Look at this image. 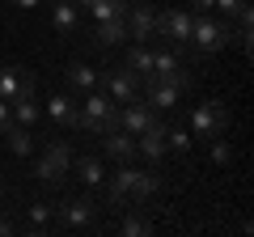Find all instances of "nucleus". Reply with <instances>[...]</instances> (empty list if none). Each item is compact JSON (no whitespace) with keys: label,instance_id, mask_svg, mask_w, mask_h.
I'll use <instances>...</instances> for the list:
<instances>
[{"label":"nucleus","instance_id":"f257e3e1","mask_svg":"<svg viewBox=\"0 0 254 237\" xmlns=\"http://www.w3.org/2000/svg\"><path fill=\"white\" fill-rule=\"evenodd\" d=\"M229 38H233V30H229V17H208V13H195V21H190V51L195 55H216L229 47Z\"/></svg>","mask_w":254,"mask_h":237},{"label":"nucleus","instance_id":"f03ea898","mask_svg":"<svg viewBox=\"0 0 254 237\" xmlns=\"http://www.w3.org/2000/svg\"><path fill=\"white\" fill-rule=\"evenodd\" d=\"M81 131H93V136H106V131L119 127V102H110L102 89H89V98L81 102V118H76Z\"/></svg>","mask_w":254,"mask_h":237},{"label":"nucleus","instance_id":"7ed1b4c3","mask_svg":"<svg viewBox=\"0 0 254 237\" xmlns=\"http://www.w3.org/2000/svg\"><path fill=\"white\" fill-rule=\"evenodd\" d=\"M34 174H38V182L60 186L64 178L72 174V148H68V140H47V144H43V157L34 161Z\"/></svg>","mask_w":254,"mask_h":237},{"label":"nucleus","instance_id":"20e7f679","mask_svg":"<svg viewBox=\"0 0 254 237\" xmlns=\"http://www.w3.org/2000/svg\"><path fill=\"white\" fill-rule=\"evenodd\" d=\"M190 136L195 140H212V136H225L229 131V110L225 102H199V106L190 110Z\"/></svg>","mask_w":254,"mask_h":237},{"label":"nucleus","instance_id":"39448f33","mask_svg":"<svg viewBox=\"0 0 254 237\" xmlns=\"http://www.w3.org/2000/svg\"><path fill=\"white\" fill-rule=\"evenodd\" d=\"M190 21H195V13H187V9H165V13H157V38H165V47H174V51H187V43H190Z\"/></svg>","mask_w":254,"mask_h":237},{"label":"nucleus","instance_id":"423d86ee","mask_svg":"<svg viewBox=\"0 0 254 237\" xmlns=\"http://www.w3.org/2000/svg\"><path fill=\"white\" fill-rule=\"evenodd\" d=\"M153 81H170V85H178V89H190L195 76L187 72V64H182V55L174 51V47H157L153 51Z\"/></svg>","mask_w":254,"mask_h":237},{"label":"nucleus","instance_id":"0eeeda50","mask_svg":"<svg viewBox=\"0 0 254 237\" xmlns=\"http://www.w3.org/2000/svg\"><path fill=\"white\" fill-rule=\"evenodd\" d=\"M51 220L64 229H89L93 220H98V203L89 199V195H76V199H64L60 208L51 203Z\"/></svg>","mask_w":254,"mask_h":237},{"label":"nucleus","instance_id":"6e6552de","mask_svg":"<svg viewBox=\"0 0 254 237\" xmlns=\"http://www.w3.org/2000/svg\"><path fill=\"white\" fill-rule=\"evenodd\" d=\"M98 85L106 89V98L110 102H131V98H140V76L136 72H127V68H110V72H98Z\"/></svg>","mask_w":254,"mask_h":237},{"label":"nucleus","instance_id":"1a4fd4ad","mask_svg":"<svg viewBox=\"0 0 254 237\" xmlns=\"http://www.w3.org/2000/svg\"><path fill=\"white\" fill-rule=\"evenodd\" d=\"M127 38H136V43H153L157 38V9L148 0H136V4H127Z\"/></svg>","mask_w":254,"mask_h":237},{"label":"nucleus","instance_id":"9d476101","mask_svg":"<svg viewBox=\"0 0 254 237\" xmlns=\"http://www.w3.org/2000/svg\"><path fill=\"white\" fill-rule=\"evenodd\" d=\"M34 89H38V76L30 72V68H17V64L0 68V98L4 102L21 98V93H34Z\"/></svg>","mask_w":254,"mask_h":237},{"label":"nucleus","instance_id":"9b49d317","mask_svg":"<svg viewBox=\"0 0 254 237\" xmlns=\"http://www.w3.org/2000/svg\"><path fill=\"white\" fill-rule=\"evenodd\" d=\"M153 118H157V110L148 106L144 98H131V102H123V106H119V127H123L127 136H140Z\"/></svg>","mask_w":254,"mask_h":237},{"label":"nucleus","instance_id":"f8f14e48","mask_svg":"<svg viewBox=\"0 0 254 237\" xmlns=\"http://www.w3.org/2000/svg\"><path fill=\"white\" fill-rule=\"evenodd\" d=\"M102 140V157H110V161H136L140 157V148H136V136H127L123 127H115V131H106V136H98Z\"/></svg>","mask_w":254,"mask_h":237},{"label":"nucleus","instance_id":"ddd939ff","mask_svg":"<svg viewBox=\"0 0 254 237\" xmlns=\"http://www.w3.org/2000/svg\"><path fill=\"white\" fill-rule=\"evenodd\" d=\"M43 115L51 118L55 127H76V118H81V102H76L72 93H55V98L43 106Z\"/></svg>","mask_w":254,"mask_h":237},{"label":"nucleus","instance_id":"4468645a","mask_svg":"<svg viewBox=\"0 0 254 237\" xmlns=\"http://www.w3.org/2000/svg\"><path fill=\"white\" fill-rule=\"evenodd\" d=\"M136 148H140L144 161H161V157L170 153V144H165V123H157V118H153V123L136 136Z\"/></svg>","mask_w":254,"mask_h":237},{"label":"nucleus","instance_id":"2eb2a0df","mask_svg":"<svg viewBox=\"0 0 254 237\" xmlns=\"http://www.w3.org/2000/svg\"><path fill=\"white\" fill-rule=\"evenodd\" d=\"M89 38H93V47H115V43H123L127 38V21L123 17H102V21H93V30H89Z\"/></svg>","mask_w":254,"mask_h":237},{"label":"nucleus","instance_id":"dca6fc26","mask_svg":"<svg viewBox=\"0 0 254 237\" xmlns=\"http://www.w3.org/2000/svg\"><path fill=\"white\" fill-rule=\"evenodd\" d=\"M51 26L60 30L64 38L76 34V30H81V9H76L72 0H55V4H51Z\"/></svg>","mask_w":254,"mask_h":237},{"label":"nucleus","instance_id":"f3484780","mask_svg":"<svg viewBox=\"0 0 254 237\" xmlns=\"http://www.w3.org/2000/svg\"><path fill=\"white\" fill-rule=\"evenodd\" d=\"M72 174L89 186V191H98V186L106 182V165H102L93 153H89V157H72Z\"/></svg>","mask_w":254,"mask_h":237},{"label":"nucleus","instance_id":"a211bd4d","mask_svg":"<svg viewBox=\"0 0 254 237\" xmlns=\"http://www.w3.org/2000/svg\"><path fill=\"white\" fill-rule=\"evenodd\" d=\"M127 72H136L140 76V85H144L148 81V76H153V47H148V43H136V47H131V51H127Z\"/></svg>","mask_w":254,"mask_h":237},{"label":"nucleus","instance_id":"6ab92c4d","mask_svg":"<svg viewBox=\"0 0 254 237\" xmlns=\"http://www.w3.org/2000/svg\"><path fill=\"white\" fill-rule=\"evenodd\" d=\"M9 106H13V123H21V127H34L38 118H43V106H38L34 93H21V98H13Z\"/></svg>","mask_w":254,"mask_h":237},{"label":"nucleus","instance_id":"aec40b11","mask_svg":"<svg viewBox=\"0 0 254 237\" xmlns=\"http://www.w3.org/2000/svg\"><path fill=\"white\" fill-rule=\"evenodd\" d=\"M0 136H4V144H9V153H17V157H30V153H34V131L21 127V123H9Z\"/></svg>","mask_w":254,"mask_h":237},{"label":"nucleus","instance_id":"412c9836","mask_svg":"<svg viewBox=\"0 0 254 237\" xmlns=\"http://www.w3.org/2000/svg\"><path fill=\"white\" fill-rule=\"evenodd\" d=\"M157 191H161V174H153V170H136V182H131V203H148Z\"/></svg>","mask_w":254,"mask_h":237},{"label":"nucleus","instance_id":"4be33fe9","mask_svg":"<svg viewBox=\"0 0 254 237\" xmlns=\"http://www.w3.org/2000/svg\"><path fill=\"white\" fill-rule=\"evenodd\" d=\"M68 85H72V89H81V93H89V89H98V72H93L89 64H81V59H76V64H68Z\"/></svg>","mask_w":254,"mask_h":237},{"label":"nucleus","instance_id":"5701e85b","mask_svg":"<svg viewBox=\"0 0 254 237\" xmlns=\"http://www.w3.org/2000/svg\"><path fill=\"white\" fill-rule=\"evenodd\" d=\"M119 233H123V237H148V233H153V220L140 216V212H127L123 225H119Z\"/></svg>","mask_w":254,"mask_h":237},{"label":"nucleus","instance_id":"b1692460","mask_svg":"<svg viewBox=\"0 0 254 237\" xmlns=\"http://www.w3.org/2000/svg\"><path fill=\"white\" fill-rule=\"evenodd\" d=\"M89 13H93V21H102V17H127V0H89Z\"/></svg>","mask_w":254,"mask_h":237},{"label":"nucleus","instance_id":"393cba45","mask_svg":"<svg viewBox=\"0 0 254 237\" xmlns=\"http://www.w3.org/2000/svg\"><path fill=\"white\" fill-rule=\"evenodd\" d=\"M165 144H170V153H190V131L187 127H165Z\"/></svg>","mask_w":254,"mask_h":237},{"label":"nucleus","instance_id":"a878e982","mask_svg":"<svg viewBox=\"0 0 254 237\" xmlns=\"http://www.w3.org/2000/svg\"><path fill=\"white\" fill-rule=\"evenodd\" d=\"M203 144H212V161H216V165H229V161H233V144H229L225 136H212V140H203Z\"/></svg>","mask_w":254,"mask_h":237},{"label":"nucleus","instance_id":"bb28decb","mask_svg":"<svg viewBox=\"0 0 254 237\" xmlns=\"http://www.w3.org/2000/svg\"><path fill=\"white\" fill-rule=\"evenodd\" d=\"M47 225H51V203H34V208H30V229L43 233Z\"/></svg>","mask_w":254,"mask_h":237},{"label":"nucleus","instance_id":"cd10ccee","mask_svg":"<svg viewBox=\"0 0 254 237\" xmlns=\"http://www.w3.org/2000/svg\"><path fill=\"white\" fill-rule=\"evenodd\" d=\"M246 4H250V0H216V9L225 13V17H237V13H242Z\"/></svg>","mask_w":254,"mask_h":237},{"label":"nucleus","instance_id":"c85d7f7f","mask_svg":"<svg viewBox=\"0 0 254 237\" xmlns=\"http://www.w3.org/2000/svg\"><path fill=\"white\" fill-rule=\"evenodd\" d=\"M9 123H13V106H9V102H4V98H0V131L9 127Z\"/></svg>","mask_w":254,"mask_h":237},{"label":"nucleus","instance_id":"c756f323","mask_svg":"<svg viewBox=\"0 0 254 237\" xmlns=\"http://www.w3.org/2000/svg\"><path fill=\"white\" fill-rule=\"evenodd\" d=\"M190 4H195V13H212L216 9V0H190Z\"/></svg>","mask_w":254,"mask_h":237},{"label":"nucleus","instance_id":"7c9ffc66","mask_svg":"<svg viewBox=\"0 0 254 237\" xmlns=\"http://www.w3.org/2000/svg\"><path fill=\"white\" fill-rule=\"evenodd\" d=\"M13 4H17V9H38L43 0H13Z\"/></svg>","mask_w":254,"mask_h":237},{"label":"nucleus","instance_id":"2f4dec72","mask_svg":"<svg viewBox=\"0 0 254 237\" xmlns=\"http://www.w3.org/2000/svg\"><path fill=\"white\" fill-rule=\"evenodd\" d=\"M13 233V225H9V220H0V237H9Z\"/></svg>","mask_w":254,"mask_h":237},{"label":"nucleus","instance_id":"473e14b6","mask_svg":"<svg viewBox=\"0 0 254 237\" xmlns=\"http://www.w3.org/2000/svg\"><path fill=\"white\" fill-rule=\"evenodd\" d=\"M72 4H76V9H89V0H72Z\"/></svg>","mask_w":254,"mask_h":237},{"label":"nucleus","instance_id":"72a5a7b5","mask_svg":"<svg viewBox=\"0 0 254 237\" xmlns=\"http://www.w3.org/2000/svg\"><path fill=\"white\" fill-rule=\"evenodd\" d=\"M0 203H4V186H0Z\"/></svg>","mask_w":254,"mask_h":237}]
</instances>
